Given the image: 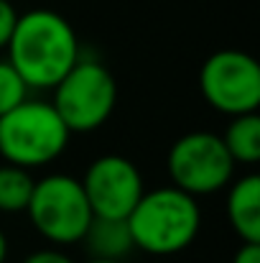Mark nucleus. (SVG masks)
Here are the masks:
<instances>
[{"mask_svg": "<svg viewBox=\"0 0 260 263\" xmlns=\"http://www.w3.org/2000/svg\"><path fill=\"white\" fill-rule=\"evenodd\" d=\"M235 164L255 166L260 161V118L258 112L235 115L222 136Z\"/></svg>", "mask_w": 260, "mask_h": 263, "instance_id": "nucleus-11", "label": "nucleus"}, {"mask_svg": "<svg viewBox=\"0 0 260 263\" xmlns=\"http://www.w3.org/2000/svg\"><path fill=\"white\" fill-rule=\"evenodd\" d=\"M5 51L28 89H54L79 62V39L62 13L36 8L15 18Z\"/></svg>", "mask_w": 260, "mask_h": 263, "instance_id": "nucleus-1", "label": "nucleus"}, {"mask_svg": "<svg viewBox=\"0 0 260 263\" xmlns=\"http://www.w3.org/2000/svg\"><path fill=\"white\" fill-rule=\"evenodd\" d=\"M79 243H85L89 258H99V261H123L135 248L128 220L97 217V215H92Z\"/></svg>", "mask_w": 260, "mask_h": 263, "instance_id": "nucleus-10", "label": "nucleus"}, {"mask_svg": "<svg viewBox=\"0 0 260 263\" xmlns=\"http://www.w3.org/2000/svg\"><path fill=\"white\" fill-rule=\"evenodd\" d=\"M36 179L28 169L3 164L0 166V212H26Z\"/></svg>", "mask_w": 260, "mask_h": 263, "instance_id": "nucleus-12", "label": "nucleus"}, {"mask_svg": "<svg viewBox=\"0 0 260 263\" xmlns=\"http://www.w3.org/2000/svg\"><path fill=\"white\" fill-rule=\"evenodd\" d=\"M235 161L222 141V136L212 130H194L181 136L169 151L166 169L176 189L204 197L225 189L235 176Z\"/></svg>", "mask_w": 260, "mask_h": 263, "instance_id": "nucleus-6", "label": "nucleus"}, {"mask_svg": "<svg viewBox=\"0 0 260 263\" xmlns=\"http://www.w3.org/2000/svg\"><path fill=\"white\" fill-rule=\"evenodd\" d=\"M26 212L36 233L54 246L79 243L92 220V207L82 181L69 174H49L38 179Z\"/></svg>", "mask_w": 260, "mask_h": 263, "instance_id": "nucleus-5", "label": "nucleus"}, {"mask_svg": "<svg viewBox=\"0 0 260 263\" xmlns=\"http://www.w3.org/2000/svg\"><path fill=\"white\" fill-rule=\"evenodd\" d=\"M87 263H123V261H99V258H89Z\"/></svg>", "mask_w": 260, "mask_h": 263, "instance_id": "nucleus-18", "label": "nucleus"}, {"mask_svg": "<svg viewBox=\"0 0 260 263\" xmlns=\"http://www.w3.org/2000/svg\"><path fill=\"white\" fill-rule=\"evenodd\" d=\"M232 263H260V243H243L235 251Z\"/></svg>", "mask_w": 260, "mask_h": 263, "instance_id": "nucleus-16", "label": "nucleus"}, {"mask_svg": "<svg viewBox=\"0 0 260 263\" xmlns=\"http://www.w3.org/2000/svg\"><path fill=\"white\" fill-rule=\"evenodd\" d=\"M15 18H18L15 8H13L8 0H0V49L8 46V39H10V33H13Z\"/></svg>", "mask_w": 260, "mask_h": 263, "instance_id": "nucleus-14", "label": "nucleus"}, {"mask_svg": "<svg viewBox=\"0 0 260 263\" xmlns=\"http://www.w3.org/2000/svg\"><path fill=\"white\" fill-rule=\"evenodd\" d=\"M23 263H74V261L59 248H41V251L28 253L23 258Z\"/></svg>", "mask_w": 260, "mask_h": 263, "instance_id": "nucleus-15", "label": "nucleus"}, {"mask_svg": "<svg viewBox=\"0 0 260 263\" xmlns=\"http://www.w3.org/2000/svg\"><path fill=\"white\" fill-rule=\"evenodd\" d=\"M199 89L204 100L222 115L258 112L260 67L240 49H222L207 57L199 72Z\"/></svg>", "mask_w": 260, "mask_h": 263, "instance_id": "nucleus-7", "label": "nucleus"}, {"mask_svg": "<svg viewBox=\"0 0 260 263\" xmlns=\"http://www.w3.org/2000/svg\"><path fill=\"white\" fill-rule=\"evenodd\" d=\"M8 258V240H5V233L0 230V263H5Z\"/></svg>", "mask_w": 260, "mask_h": 263, "instance_id": "nucleus-17", "label": "nucleus"}, {"mask_svg": "<svg viewBox=\"0 0 260 263\" xmlns=\"http://www.w3.org/2000/svg\"><path fill=\"white\" fill-rule=\"evenodd\" d=\"M125 220L135 248L151 256H173L196 240L202 228V210L196 197L171 184L143 192Z\"/></svg>", "mask_w": 260, "mask_h": 263, "instance_id": "nucleus-2", "label": "nucleus"}, {"mask_svg": "<svg viewBox=\"0 0 260 263\" xmlns=\"http://www.w3.org/2000/svg\"><path fill=\"white\" fill-rule=\"evenodd\" d=\"M51 105L72 133L97 130L110 120L117 105V82L105 64L79 57L56 82Z\"/></svg>", "mask_w": 260, "mask_h": 263, "instance_id": "nucleus-4", "label": "nucleus"}, {"mask_svg": "<svg viewBox=\"0 0 260 263\" xmlns=\"http://www.w3.org/2000/svg\"><path fill=\"white\" fill-rule=\"evenodd\" d=\"M28 92L31 89L23 82V77L15 72V67L8 59H0V115L21 105L28 97Z\"/></svg>", "mask_w": 260, "mask_h": 263, "instance_id": "nucleus-13", "label": "nucleus"}, {"mask_svg": "<svg viewBox=\"0 0 260 263\" xmlns=\"http://www.w3.org/2000/svg\"><path fill=\"white\" fill-rule=\"evenodd\" d=\"M82 189L87 194V202L92 207V215L97 217H117L125 220L138 199L146 192L141 169L117 154H107L94 159L85 172Z\"/></svg>", "mask_w": 260, "mask_h": 263, "instance_id": "nucleus-8", "label": "nucleus"}, {"mask_svg": "<svg viewBox=\"0 0 260 263\" xmlns=\"http://www.w3.org/2000/svg\"><path fill=\"white\" fill-rule=\"evenodd\" d=\"M72 130L46 100L26 97L21 105L0 115V156L21 169H41L56 161Z\"/></svg>", "mask_w": 260, "mask_h": 263, "instance_id": "nucleus-3", "label": "nucleus"}, {"mask_svg": "<svg viewBox=\"0 0 260 263\" xmlns=\"http://www.w3.org/2000/svg\"><path fill=\"white\" fill-rule=\"evenodd\" d=\"M227 220L243 243H260V176L245 174L227 194Z\"/></svg>", "mask_w": 260, "mask_h": 263, "instance_id": "nucleus-9", "label": "nucleus"}]
</instances>
